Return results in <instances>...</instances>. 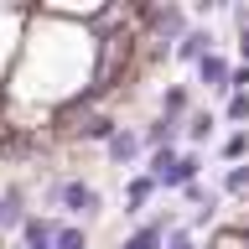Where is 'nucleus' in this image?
Instances as JSON below:
<instances>
[{"label": "nucleus", "mask_w": 249, "mask_h": 249, "mask_svg": "<svg viewBox=\"0 0 249 249\" xmlns=\"http://www.w3.org/2000/svg\"><path fill=\"white\" fill-rule=\"evenodd\" d=\"M208 52H218V47H213V31H208V26H187L182 36H177V47H171V57L187 62V68H197Z\"/></svg>", "instance_id": "nucleus-2"}, {"label": "nucleus", "mask_w": 249, "mask_h": 249, "mask_svg": "<svg viewBox=\"0 0 249 249\" xmlns=\"http://www.w3.org/2000/svg\"><path fill=\"white\" fill-rule=\"evenodd\" d=\"M223 192H249V161H233L223 171Z\"/></svg>", "instance_id": "nucleus-14"}, {"label": "nucleus", "mask_w": 249, "mask_h": 249, "mask_svg": "<svg viewBox=\"0 0 249 249\" xmlns=\"http://www.w3.org/2000/svg\"><path fill=\"white\" fill-rule=\"evenodd\" d=\"M161 249H197V239H192L187 229H171V233H166V244H161Z\"/></svg>", "instance_id": "nucleus-16"}, {"label": "nucleus", "mask_w": 249, "mask_h": 249, "mask_svg": "<svg viewBox=\"0 0 249 249\" xmlns=\"http://www.w3.org/2000/svg\"><path fill=\"white\" fill-rule=\"evenodd\" d=\"M21 223H26V202H21V192H0V239H5V233L11 229H21Z\"/></svg>", "instance_id": "nucleus-9"}, {"label": "nucleus", "mask_w": 249, "mask_h": 249, "mask_svg": "<svg viewBox=\"0 0 249 249\" xmlns=\"http://www.w3.org/2000/svg\"><path fill=\"white\" fill-rule=\"evenodd\" d=\"M52 223H57V218L26 213V223H21V249H52Z\"/></svg>", "instance_id": "nucleus-8"}, {"label": "nucleus", "mask_w": 249, "mask_h": 249, "mask_svg": "<svg viewBox=\"0 0 249 249\" xmlns=\"http://www.w3.org/2000/svg\"><path fill=\"white\" fill-rule=\"evenodd\" d=\"M187 109H192V89H187V83H171V89L161 93V120H177V124H182Z\"/></svg>", "instance_id": "nucleus-10"}, {"label": "nucleus", "mask_w": 249, "mask_h": 249, "mask_svg": "<svg viewBox=\"0 0 249 249\" xmlns=\"http://www.w3.org/2000/svg\"><path fill=\"white\" fill-rule=\"evenodd\" d=\"M52 249H89V229L57 218V223H52Z\"/></svg>", "instance_id": "nucleus-11"}, {"label": "nucleus", "mask_w": 249, "mask_h": 249, "mask_svg": "<svg viewBox=\"0 0 249 249\" xmlns=\"http://www.w3.org/2000/svg\"><path fill=\"white\" fill-rule=\"evenodd\" d=\"M244 151H249V130H233V135L223 140V156H229V161H239Z\"/></svg>", "instance_id": "nucleus-15"}, {"label": "nucleus", "mask_w": 249, "mask_h": 249, "mask_svg": "<svg viewBox=\"0 0 249 249\" xmlns=\"http://www.w3.org/2000/svg\"><path fill=\"white\" fill-rule=\"evenodd\" d=\"M47 202H52L57 218H68V223H83V218H93L99 208H104L99 187H89L83 177H57V182L47 187Z\"/></svg>", "instance_id": "nucleus-1"}, {"label": "nucleus", "mask_w": 249, "mask_h": 249, "mask_svg": "<svg viewBox=\"0 0 249 249\" xmlns=\"http://www.w3.org/2000/svg\"><path fill=\"white\" fill-rule=\"evenodd\" d=\"M166 233H171V223H166V218H151V223H140V229L130 233L120 249H161V244H166Z\"/></svg>", "instance_id": "nucleus-7"}, {"label": "nucleus", "mask_w": 249, "mask_h": 249, "mask_svg": "<svg viewBox=\"0 0 249 249\" xmlns=\"http://www.w3.org/2000/svg\"><path fill=\"white\" fill-rule=\"evenodd\" d=\"M223 120L229 124H249V93H229V99H223Z\"/></svg>", "instance_id": "nucleus-13"}, {"label": "nucleus", "mask_w": 249, "mask_h": 249, "mask_svg": "<svg viewBox=\"0 0 249 249\" xmlns=\"http://www.w3.org/2000/svg\"><path fill=\"white\" fill-rule=\"evenodd\" d=\"M239 52H244V68H249V26L239 31Z\"/></svg>", "instance_id": "nucleus-17"}, {"label": "nucleus", "mask_w": 249, "mask_h": 249, "mask_svg": "<svg viewBox=\"0 0 249 249\" xmlns=\"http://www.w3.org/2000/svg\"><path fill=\"white\" fill-rule=\"evenodd\" d=\"M151 197H156V182L145 177V171H135V177L124 182V218H140Z\"/></svg>", "instance_id": "nucleus-6"}, {"label": "nucleus", "mask_w": 249, "mask_h": 249, "mask_svg": "<svg viewBox=\"0 0 249 249\" xmlns=\"http://www.w3.org/2000/svg\"><path fill=\"white\" fill-rule=\"evenodd\" d=\"M104 156H109V166H135L140 156H145V145H140V130H114V135L104 140Z\"/></svg>", "instance_id": "nucleus-4"}, {"label": "nucleus", "mask_w": 249, "mask_h": 249, "mask_svg": "<svg viewBox=\"0 0 249 249\" xmlns=\"http://www.w3.org/2000/svg\"><path fill=\"white\" fill-rule=\"evenodd\" d=\"M197 171H202V156H197V151H177V161H171V166L156 177V187H166V192H182V187L197 182Z\"/></svg>", "instance_id": "nucleus-3"}, {"label": "nucleus", "mask_w": 249, "mask_h": 249, "mask_svg": "<svg viewBox=\"0 0 249 249\" xmlns=\"http://www.w3.org/2000/svg\"><path fill=\"white\" fill-rule=\"evenodd\" d=\"M0 249H5V239H0Z\"/></svg>", "instance_id": "nucleus-18"}, {"label": "nucleus", "mask_w": 249, "mask_h": 249, "mask_svg": "<svg viewBox=\"0 0 249 249\" xmlns=\"http://www.w3.org/2000/svg\"><path fill=\"white\" fill-rule=\"evenodd\" d=\"M213 130H218V114H213V109H192V114H187V140H192V145H208Z\"/></svg>", "instance_id": "nucleus-12"}, {"label": "nucleus", "mask_w": 249, "mask_h": 249, "mask_svg": "<svg viewBox=\"0 0 249 249\" xmlns=\"http://www.w3.org/2000/svg\"><path fill=\"white\" fill-rule=\"evenodd\" d=\"M197 83L229 99V57H223V52H208V57L197 62Z\"/></svg>", "instance_id": "nucleus-5"}]
</instances>
